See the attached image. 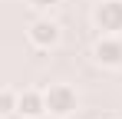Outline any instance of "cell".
Masks as SVG:
<instances>
[{"instance_id": "2", "label": "cell", "mask_w": 122, "mask_h": 119, "mask_svg": "<svg viewBox=\"0 0 122 119\" xmlns=\"http://www.w3.org/2000/svg\"><path fill=\"white\" fill-rule=\"evenodd\" d=\"M92 23L99 33H122V0H102L92 10Z\"/></svg>"}, {"instance_id": "1", "label": "cell", "mask_w": 122, "mask_h": 119, "mask_svg": "<svg viewBox=\"0 0 122 119\" xmlns=\"http://www.w3.org/2000/svg\"><path fill=\"white\" fill-rule=\"evenodd\" d=\"M43 99H46V113L56 119H66L76 113V106H79V96H76V89L69 86V83H53V86H46L43 89Z\"/></svg>"}, {"instance_id": "6", "label": "cell", "mask_w": 122, "mask_h": 119, "mask_svg": "<svg viewBox=\"0 0 122 119\" xmlns=\"http://www.w3.org/2000/svg\"><path fill=\"white\" fill-rule=\"evenodd\" d=\"M17 113V93L13 89H0V116Z\"/></svg>"}, {"instance_id": "5", "label": "cell", "mask_w": 122, "mask_h": 119, "mask_svg": "<svg viewBox=\"0 0 122 119\" xmlns=\"http://www.w3.org/2000/svg\"><path fill=\"white\" fill-rule=\"evenodd\" d=\"M17 113H20L23 119H40V116H46L43 89H23V93H17Z\"/></svg>"}, {"instance_id": "8", "label": "cell", "mask_w": 122, "mask_h": 119, "mask_svg": "<svg viewBox=\"0 0 122 119\" xmlns=\"http://www.w3.org/2000/svg\"><path fill=\"white\" fill-rule=\"evenodd\" d=\"M102 119H116V116H102Z\"/></svg>"}, {"instance_id": "7", "label": "cell", "mask_w": 122, "mask_h": 119, "mask_svg": "<svg viewBox=\"0 0 122 119\" xmlns=\"http://www.w3.org/2000/svg\"><path fill=\"white\" fill-rule=\"evenodd\" d=\"M26 3H30L33 10H50V7H56L60 0H26Z\"/></svg>"}, {"instance_id": "3", "label": "cell", "mask_w": 122, "mask_h": 119, "mask_svg": "<svg viewBox=\"0 0 122 119\" xmlns=\"http://www.w3.org/2000/svg\"><path fill=\"white\" fill-rule=\"evenodd\" d=\"M92 56H96L99 66H109V70L122 66V40H119V33H102L96 40V46H92Z\"/></svg>"}, {"instance_id": "4", "label": "cell", "mask_w": 122, "mask_h": 119, "mask_svg": "<svg viewBox=\"0 0 122 119\" xmlns=\"http://www.w3.org/2000/svg\"><path fill=\"white\" fill-rule=\"evenodd\" d=\"M26 37H30V43H33L36 50H50V46H56V43H60V27H56L50 17H40V20H33V23H30Z\"/></svg>"}]
</instances>
